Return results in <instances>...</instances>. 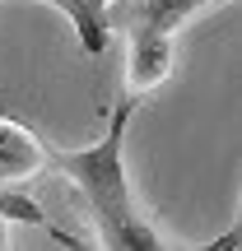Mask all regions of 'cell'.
<instances>
[{"instance_id": "1", "label": "cell", "mask_w": 242, "mask_h": 251, "mask_svg": "<svg viewBox=\"0 0 242 251\" xmlns=\"http://www.w3.org/2000/svg\"><path fill=\"white\" fill-rule=\"evenodd\" d=\"M135 107H140L135 93L117 98L98 140L84 144V149H56V144H47V163L61 177L75 181V191L89 205V219L98 228L103 247H112V251H159L163 237L135 209L131 181H126V130H131Z\"/></svg>"}, {"instance_id": "2", "label": "cell", "mask_w": 242, "mask_h": 251, "mask_svg": "<svg viewBox=\"0 0 242 251\" xmlns=\"http://www.w3.org/2000/svg\"><path fill=\"white\" fill-rule=\"evenodd\" d=\"M224 5V0H108L103 5V28L126 37V84L131 93L159 89L172 75V33L200 9Z\"/></svg>"}, {"instance_id": "3", "label": "cell", "mask_w": 242, "mask_h": 251, "mask_svg": "<svg viewBox=\"0 0 242 251\" xmlns=\"http://www.w3.org/2000/svg\"><path fill=\"white\" fill-rule=\"evenodd\" d=\"M37 168H47V140L33 135L28 126L0 117V186L33 177Z\"/></svg>"}, {"instance_id": "4", "label": "cell", "mask_w": 242, "mask_h": 251, "mask_svg": "<svg viewBox=\"0 0 242 251\" xmlns=\"http://www.w3.org/2000/svg\"><path fill=\"white\" fill-rule=\"evenodd\" d=\"M42 5L61 9L65 19L75 24V37H80V47L89 56H103L108 51V28H103V9H93L89 0H42Z\"/></svg>"}]
</instances>
